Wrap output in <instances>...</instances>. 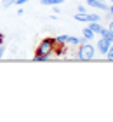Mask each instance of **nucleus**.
<instances>
[{"mask_svg":"<svg viewBox=\"0 0 113 122\" xmlns=\"http://www.w3.org/2000/svg\"><path fill=\"white\" fill-rule=\"evenodd\" d=\"M56 47V38H44L37 47V56H50Z\"/></svg>","mask_w":113,"mask_h":122,"instance_id":"obj_1","label":"nucleus"},{"mask_svg":"<svg viewBox=\"0 0 113 122\" xmlns=\"http://www.w3.org/2000/svg\"><path fill=\"white\" fill-rule=\"evenodd\" d=\"M94 54H96L94 46H90V44H82L80 49H78V52H77V58L82 59V61H90V59H94Z\"/></svg>","mask_w":113,"mask_h":122,"instance_id":"obj_2","label":"nucleus"},{"mask_svg":"<svg viewBox=\"0 0 113 122\" xmlns=\"http://www.w3.org/2000/svg\"><path fill=\"white\" fill-rule=\"evenodd\" d=\"M110 46H111V42L108 40V38H104V37H101L99 40H98V51L101 54H106V51H108Z\"/></svg>","mask_w":113,"mask_h":122,"instance_id":"obj_3","label":"nucleus"},{"mask_svg":"<svg viewBox=\"0 0 113 122\" xmlns=\"http://www.w3.org/2000/svg\"><path fill=\"white\" fill-rule=\"evenodd\" d=\"M87 5H90V7H94V9L108 10V5H106L104 2H99V0H87Z\"/></svg>","mask_w":113,"mask_h":122,"instance_id":"obj_4","label":"nucleus"},{"mask_svg":"<svg viewBox=\"0 0 113 122\" xmlns=\"http://www.w3.org/2000/svg\"><path fill=\"white\" fill-rule=\"evenodd\" d=\"M87 28L92 31L94 35H99V31H101V28H103V26H101L98 21H89V26H87Z\"/></svg>","mask_w":113,"mask_h":122,"instance_id":"obj_5","label":"nucleus"},{"mask_svg":"<svg viewBox=\"0 0 113 122\" xmlns=\"http://www.w3.org/2000/svg\"><path fill=\"white\" fill-rule=\"evenodd\" d=\"M82 35H84V40H94V33L90 31V30L87 28V26L82 30Z\"/></svg>","mask_w":113,"mask_h":122,"instance_id":"obj_6","label":"nucleus"},{"mask_svg":"<svg viewBox=\"0 0 113 122\" xmlns=\"http://www.w3.org/2000/svg\"><path fill=\"white\" fill-rule=\"evenodd\" d=\"M75 19H77V21H84V23H89V14L78 12V14H75Z\"/></svg>","mask_w":113,"mask_h":122,"instance_id":"obj_7","label":"nucleus"},{"mask_svg":"<svg viewBox=\"0 0 113 122\" xmlns=\"http://www.w3.org/2000/svg\"><path fill=\"white\" fill-rule=\"evenodd\" d=\"M64 0H40L42 5H58V4H63Z\"/></svg>","mask_w":113,"mask_h":122,"instance_id":"obj_8","label":"nucleus"},{"mask_svg":"<svg viewBox=\"0 0 113 122\" xmlns=\"http://www.w3.org/2000/svg\"><path fill=\"white\" fill-rule=\"evenodd\" d=\"M68 40H70V35H59L56 38V44H68Z\"/></svg>","mask_w":113,"mask_h":122,"instance_id":"obj_9","label":"nucleus"},{"mask_svg":"<svg viewBox=\"0 0 113 122\" xmlns=\"http://www.w3.org/2000/svg\"><path fill=\"white\" fill-rule=\"evenodd\" d=\"M84 40V38H78V37H70V40H68V44H73V46H80V42Z\"/></svg>","mask_w":113,"mask_h":122,"instance_id":"obj_10","label":"nucleus"},{"mask_svg":"<svg viewBox=\"0 0 113 122\" xmlns=\"http://www.w3.org/2000/svg\"><path fill=\"white\" fill-rule=\"evenodd\" d=\"M106 56H108V59H110V61H113V44L108 47V51H106Z\"/></svg>","mask_w":113,"mask_h":122,"instance_id":"obj_11","label":"nucleus"},{"mask_svg":"<svg viewBox=\"0 0 113 122\" xmlns=\"http://www.w3.org/2000/svg\"><path fill=\"white\" fill-rule=\"evenodd\" d=\"M12 4H16V0H2L4 7H9V5H12Z\"/></svg>","mask_w":113,"mask_h":122,"instance_id":"obj_12","label":"nucleus"},{"mask_svg":"<svg viewBox=\"0 0 113 122\" xmlns=\"http://www.w3.org/2000/svg\"><path fill=\"white\" fill-rule=\"evenodd\" d=\"M49 59V56H35L33 58V61H47Z\"/></svg>","mask_w":113,"mask_h":122,"instance_id":"obj_13","label":"nucleus"},{"mask_svg":"<svg viewBox=\"0 0 113 122\" xmlns=\"http://www.w3.org/2000/svg\"><path fill=\"white\" fill-rule=\"evenodd\" d=\"M89 21H99V16L98 14H89Z\"/></svg>","mask_w":113,"mask_h":122,"instance_id":"obj_14","label":"nucleus"},{"mask_svg":"<svg viewBox=\"0 0 113 122\" xmlns=\"http://www.w3.org/2000/svg\"><path fill=\"white\" fill-rule=\"evenodd\" d=\"M4 51H5V47H4V44H0V58L4 56Z\"/></svg>","mask_w":113,"mask_h":122,"instance_id":"obj_15","label":"nucleus"},{"mask_svg":"<svg viewBox=\"0 0 113 122\" xmlns=\"http://www.w3.org/2000/svg\"><path fill=\"white\" fill-rule=\"evenodd\" d=\"M25 2H30V0H16V4H18V5H23Z\"/></svg>","mask_w":113,"mask_h":122,"instance_id":"obj_16","label":"nucleus"},{"mask_svg":"<svg viewBox=\"0 0 113 122\" xmlns=\"http://www.w3.org/2000/svg\"><path fill=\"white\" fill-rule=\"evenodd\" d=\"M78 12H85V7H84V5H78Z\"/></svg>","mask_w":113,"mask_h":122,"instance_id":"obj_17","label":"nucleus"},{"mask_svg":"<svg viewBox=\"0 0 113 122\" xmlns=\"http://www.w3.org/2000/svg\"><path fill=\"white\" fill-rule=\"evenodd\" d=\"M0 44H4V37H2V31H0Z\"/></svg>","mask_w":113,"mask_h":122,"instance_id":"obj_18","label":"nucleus"},{"mask_svg":"<svg viewBox=\"0 0 113 122\" xmlns=\"http://www.w3.org/2000/svg\"><path fill=\"white\" fill-rule=\"evenodd\" d=\"M110 14L113 16V4H111V7H110Z\"/></svg>","mask_w":113,"mask_h":122,"instance_id":"obj_19","label":"nucleus"},{"mask_svg":"<svg viewBox=\"0 0 113 122\" xmlns=\"http://www.w3.org/2000/svg\"><path fill=\"white\" fill-rule=\"evenodd\" d=\"M108 28H110V30H113V21H111V23H110V26H108Z\"/></svg>","mask_w":113,"mask_h":122,"instance_id":"obj_20","label":"nucleus"},{"mask_svg":"<svg viewBox=\"0 0 113 122\" xmlns=\"http://www.w3.org/2000/svg\"><path fill=\"white\" fill-rule=\"evenodd\" d=\"M99 2H104V0H99Z\"/></svg>","mask_w":113,"mask_h":122,"instance_id":"obj_21","label":"nucleus"},{"mask_svg":"<svg viewBox=\"0 0 113 122\" xmlns=\"http://www.w3.org/2000/svg\"><path fill=\"white\" fill-rule=\"evenodd\" d=\"M110 2H111V4H113V0H110Z\"/></svg>","mask_w":113,"mask_h":122,"instance_id":"obj_22","label":"nucleus"}]
</instances>
